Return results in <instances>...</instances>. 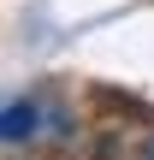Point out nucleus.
<instances>
[{
    "mask_svg": "<svg viewBox=\"0 0 154 160\" xmlns=\"http://www.w3.org/2000/svg\"><path fill=\"white\" fill-rule=\"evenodd\" d=\"M142 160H154V137H148V148H142Z\"/></svg>",
    "mask_w": 154,
    "mask_h": 160,
    "instance_id": "obj_2",
    "label": "nucleus"
},
{
    "mask_svg": "<svg viewBox=\"0 0 154 160\" xmlns=\"http://www.w3.org/2000/svg\"><path fill=\"white\" fill-rule=\"evenodd\" d=\"M65 125H71V119H65L59 107H47L42 95H30V101L18 95V101L6 107V125H0V131H6V142L18 148V142H47V137H65Z\"/></svg>",
    "mask_w": 154,
    "mask_h": 160,
    "instance_id": "obj_1",
    "label": "nucleus"
}]
</instances>
